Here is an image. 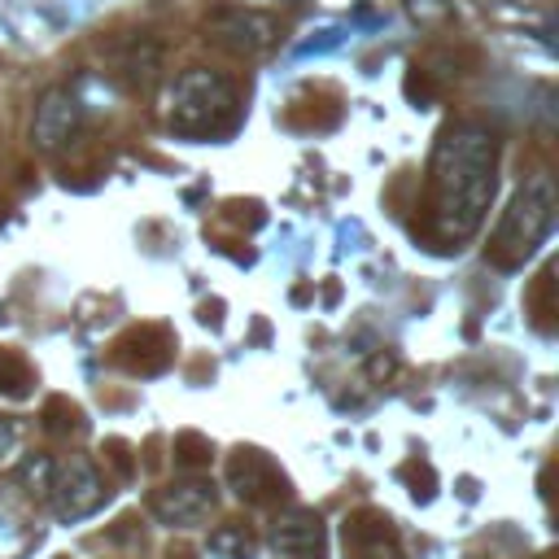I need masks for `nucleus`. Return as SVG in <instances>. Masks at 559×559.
<instances>
[{
  "label": "nucleus",
  "mask_w": 559,
  "mask_h": 559,
  "mask_svg": "<svg viewBox=\"0 0 559 559\" xmlns=\"http://www.w3.org/2000/svg\"><path fill=\"white\" fill-rule=\"evenodd\" d=\"M22 459V428L0 415V472H9Z\"/></svg>",
  "instance_id": "nucleus-13"
},
{
  "label": "nucleus",
  "mask_w": 559,
  "mask_h": 559,
  "mask_svg": "<svg viewBox=\"0 0 559 559\" xmlns=\"http://www.w3.org/2000/svg\"><path fill=\"white\" fill-rule=\"evenodd\" d=\"M214 502H218V493H214V485L205 476H179V480H170V485L148 493L153 520H162L170 528H188V524L210 520Z\"/></svg>",
  "instance_id": "nucleus-7"
},
{
  "label": "nucleus",
  "mask_w": 559,
  "mask_h": 559,
  "mask_svg": "<svg viewBox=\"0 0 559 559\" xmlns=\"http://www.w3.org/2000/svg\"><path fill=\"white\" fill-rule=\"evenodd\" d=\"M205 35L218 48L236 52V57H253V52L275 44V17H266L258 9H245V4H223L205 17Z\"/></svg>",
  "instance_id": "nucleus-5"
},
{
  "label": "nucleus",
  "mask_w": 559,
  "mask_h": 559,
  "mask_svg": "<svg viewBox=\"0 0 559 559\" xmlns=\"http://www.w3.org/2000/svg\"><path fill=\"white\" fill-rule=\"evenodd\" d=\"M341 542H345V559H406L393 520L380 515V511H354V515H345Z\"/></svg>",
  "instance_id": "nucleus-9"
},
{
  "label": "nucleus",
  "mask_w": 559,
  "mask_h": 559,
  "mask_svg": "<svg viewBox=\"0 0 559 559\" xmlns=\"http://www.w3.org/2000/svg\"><path fill=\"white\" fill-rule=\"evenodd\" d=\"M555 223V183L546 175H533L515 197L511 205L502 210L498 227H493V240H489V258L498 266H524L533 258V249L546 240Z\"/></svg>",
  "instance_id": "nucleus-3"
},
{
  "label": "nucleus",
  "mask_w": 559,
  "mask_h": 559,
  "mask_svg": "<svg viewBox=\"0 0 559 559\" xmlns=\"http://www.w3.org/2000/svg\"><path fill=\"white\" fill-rule=\"evenodd\" d=\"M52 463H57V459H48V454H22L9 472H13V480H17L31 498L44 502V498H48V485H52Z\"/></svg>",
  "instance_id": "nucleus-12"
},
{
  "label": "nucleus",
  "mask_w": 559,
  "mask_h": 559,
  "mask_svg": "<svg viewBox=\"0 0 559 559\" xmlns=\"http://www.w3.org/2000/svg\"><path fill=\"white\" fill-rule=\"evenodd\" d=\"M205 550H210L214 559H258L262 542H258V533H253L245 520H223V524L210 533Z\"/></svg>",
  "instance_id": "nucleus-11"
},
{
  "label": "nucleus",
  "mask_w": 559,
  "mask_h": 559,
  "mask_svg": "<svg viewBox=\"0 0 559 559\" xmlns=\"http://www.w3.org/2000/svg\"><path fill=\"white\" fill-rule=\"evenodd\" d=\"M166 122L179 135H223L236 122V83L218 70H183L166 100Z\"/></svg>",
  "instance_id": "nucleus-2"
},
{
  "label": "nucleus",
  "mask_w": 559,
  "mask_h": 559,
  "mask_svg": "<svg viewBox=\"0 0 559 559\" xmlns=\"http://www.w3.org/2000/svg\"><path fill=\"white\" fill-rule=\"evenodd\" d=\"M44 502L66 524L70 520H83V515H92L105 502V480H100V472L83 454H70V459L52 463V485H48V498Z\"/></svg>",
  "instance_id": "nucleus-4"
},
{
  "label": "nucleus",
  "mask_w": 559,
  "mask_h": 559,
  "mask_svg": "<svg viewBox=\"0 0 559 559\" xmlns=\"http://www.w3.org/2000/svg\"><path fill=\"white\" fill-rule=\"evenodd\" d=\"M498 183V140L476 122H454L441 131L428 162V218L441 245L467 240L493 201Z\"/></svg>",
  "instance_id": "nucleus-1"
},
{
  "label": "nucleus",
  "mask_w": 559,
  "mask_h": 559,
  "mask_svg": "<svg viewBox=\"0 0 559 559\" xmlns=\"http://www.w3.org/2000/svg\"><path fill=\"white\" fill-rule=\"evenodd\" d=\"M271 546L284 559H323V520L310 507H284L271 520Z\"/></svg>",
  "instance_id": "nucleus-10"
},
{
  "label": "nucleus",
  "mask_w": 559,
  "mask_h": 559,
  "mask_svg": "<svg viewBox=\"0 0 559 559\" xmlns=\"http://www.w3.org/2000/svg\"><path fill=\"white\" fill-rule=\"evenodd\" d=\"M227 485L236 489V498L253 502V507H275L288 498V480L284 472L271 463V454L253 450V445H240L231 459H227Z\"/></svg>",
  "instance_id": "nucleus-6"
},
{
  "label": "nucleus",
  "mask_w": 559,
  "mask_h": 559,
  "mask_svg": "<svg viewBox=\"0 0 559 559\" xmlns=\"http://www.w3.org/2000/svg\"><path fill=\"white\" fill-rule=\"evenodd\" d=\"M83 122V105L70 87H48L39 100H35V118H31V144L39 153H61L74 131Z\"/></svg>",
  "instance_id": "nucleus-8"
}]
</instances>
